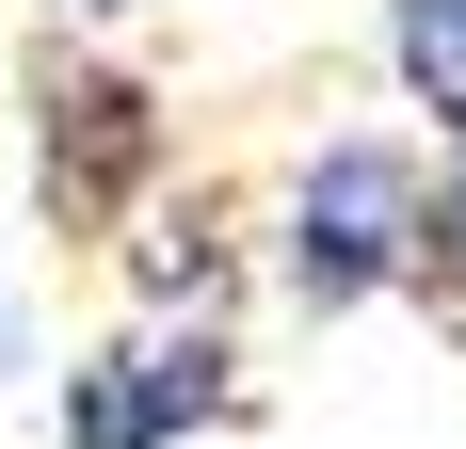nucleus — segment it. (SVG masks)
Segmentation results:
<instances>
[{"instance_id": "1", "label": "nucleus", "mask_w": 466, "mask_h": 449, "mask_svg": "<svg viewBox=\"0 0 466 449\" xmlns=\"http://www.w3.org/2000/svg\"><path fill=\"white\" fill-rule=\"evenodd\" d=\"M274 273H289L306 321H354L386 289H434V161L386 145V129H338L289 177V209H274Z\"/></svg>"}, {"instance_id": "2", "label": "nucleus", "mask_w": 466, "mask_h": 449, "mask_svg": "<svg viewBox=\"0 0 466 449\" xmlns=\"http://www.w3.org/2000/svg\"><path fill=\"white\" fill-rule=\"evenodd\" d=\"M177 129H161V96L129 65H96V48H33V193L65 241H113V224L161 193Z\"/></svg>"}, {"instance_id": "3", "label": "nucleus", "mask_w": 466, "mask_h": 449, "mask_svg": "<svg viewBox=\"0 0 466 449\" xmlns=\"http://www.w3.org/2000/svg\"><path fill=\"white\" fill-rule=\"evenodd\" d=\"M209 417H241V337L226 321H145V337L65 369V449H177Z\"/></svg>"}, {"instance_id": "4", "label": "nucleus", "mask_w": 466, "mask_h": 449, "mask_svg": "<svg viewBox=\"0 0 466 449\" xmlns=\"http://www.w3.org/2000/svg\"><path fill=\"white\" fill-rule=\"evenodd\" d=\"M386 65L434 129H466V0H386Z\"/></svg>"}, {"instance_id": "5", "label": "nucleus", "mask_w": 466, "mask_h": 449, "mask_svg": "<svg viewBox=\"0 0 466 449\" xmlns=\"http://www.w3.org/2000/svg\"><path fill=\"white\" fill-rule=\"evenodd\" d=\"M434 305H466V129L434 161Z\"/></svg>"}, {"instance_id": "6", "label": "nucleus", "mask_w": 466, "mask_h": 449, "mask_svg": "<svg viewBox=\"0 0 466 449\" xmlns=\"http://www.w3.org/2000/svg\"><path fill=\"white\" fill-rule=\"evenodd\" d=\"M81 16H161V0H81Z\"/></svg>"}]
</instances>
